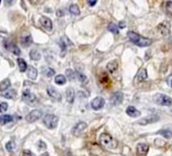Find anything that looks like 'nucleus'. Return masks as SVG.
Listing matches in <instances>:
<instances>
[{
    "label": "nucleus",
    "instance_id": "nucleus-20",
    "mask_svg": "<svg viewBox=\"0 0 172 156\" xmlns=\"http://www.w3.org/2000/svg\"><path fill=\"white\" fill-rule=\"evenodd\" d=\"M148 77V73H147V70L146 69H141L140 71H139L138 75H137V81L139 82H142V81H145L146 79Z\"/></svg>",
    "mask_w": 172,
    "mask_h": 156
},
{
    "label": "nucleus",
    "instance_id": "nucleus-25",
    "mask_svg": "<svg viewBox=\"0 0 172 156\" xmlns=\"http://www.w3.org/2000/svg\"><path fill=\"white\" fill-rule=\"evenodd\" d=\"M17 63H18L20 72H24V71L27 69V63H25V61L24 60V59L18 58L17 59Z\"/></svg>",
    "mask_w": 172,
    "mask_h": 156
},
{
    "label": "nucleus",
    "instance_id": "nucleus-12",
    "mask_svg": "<svg viewBox=\"0 0 172 156\" xmlns=\"http://www.w3.org/2000/svg\"><path fill=\"white\" fill-rule=\"evenodd\" d=\"M105 104V101L104 99L100 98V96H98V98H95L93 99V101H91V107L93 109H95V111H98V109H101L102 107L104 106Z\"/></svg>",
    "mask_w": 172,
    "mask_h": 156
},
{
    "label": "nucleus",
    "instance_id": "nucleus-42",
    "mask_svg": "<svg viewBox=\"0 0 172 156\" xmlns=\"http://www.w3.org/2000/svg\"><path fill=\"white\" fill-rule=\"evenodd\" d=\"M13 1H14V0H4L5 4H7V5H10V4H12V3H13Z\"/></svg>",
    "mask_w": 172,
    "mask_h": 156
},
{
    "label": "nucleus",
    "instance_id": "nucleus-45",
    "mask_svg": "<svg viewBox=\"0 0 172 156\" xmlns=\"http://www.w3.org/2000/svg\"><path fill=\"white\" fill-rule=\"evenodd\" d=\"M0 3H1V0H0Z\"/></svg>",
    "mask_w": 172,
    "mask_h": 156
},
{
    "label": "nucleus",
    "instance_id": "nucleus-33",
    "mask_svg": "<svg viewBox=\"0 0 172 156\" xmlns=\"http://www.w3.org/2000/svg\"><path fill=\"white\" fill-rule=\"evenodd\" d=\"M165 9H166V12H167L169 15H171V16H172V2L171 1L166 2Z\"/></svg>",
    "mask_w": 172,
    "mask_h": 156
},
{
    "label": "nucleus",
    "instance_id": "nucleus-4",
    "mask_svg": "<svg viewBox=\"0 0 172 156\" xmlns=\"http://www.w3.org/2000/svg\"><path fill=\"white\" fill-rule=\"evenodd\" d=\"M58 122H59L58 117L54 116V115H47V116L44 118V124L49 129H55L58 126Z\"/></svg>",
    "mask_w": 172,
    "mask_h": 156
},
{
    "label": "nucleus",
    "instance_id": "nucleus-6",
    "mask_svg": "<svg viewBox=\"0 0 172 156\" xmlns=\"http://www.w3.org/2000/svg\"><path fill=\"white\" fill-rule=\"evenodd\" d=\"M160 120V117L157 116V115H149L148 117H145L143 119H141L140 121L138 122V124L140 125H149V124H153V123H156Z\"/></svg>",
    "mask_w": 172,
    "mask_h": 156
},
{
    "label": "nucleus",
    "instance_id": "nucleus-37",
    "mask_svg": "<svg viewBox=\"0 0 172 156\" xmlns=\"http://www.w3.org/2000/svg\"><path fill=\"white\" fill-rule=\"evenodd\" d=\"M7 109H8V104H7L6 103H1V104H0V112H6Z\"/></svg>",
    "mask_w": 172,
    "mask_h": 156
},
{
    "label": "nucleus",
    "instance_id": "nucleus-28",
    "mask_svg": "<svg viewBox=\"0 0 172 156\" xmlns=\"http://www.w3.org/2000/svg\"><path fill=\"white\" fill-rule=\"evenodd\" d=\"M30 57L32 60L38 61V60H40V59H41V54L38 53L37 50H32V51H30Z\"/></svg>",
    "mask_w": 172,
    "mask_h": 156
},
{
    "label": "nucleus",
    "instance_id": "nucleus-41",
    "mask_svg": "<svg viewBox=\"0 0 172 156\" xmlns=\"http://www.w3.org/2000/svg\"><path fill=\"white\" fill-rule=\"evenodd\" d=\"M24 155H34V153L32 151H30V150H24V153H22Z\"/></svg>",
    "mask_w": 172,
    "mask_h": 156
},
{
    "label": "nucleus",
    "instance_id": "nucleus-13",
    "mask_svg": "<svg viewBox=\"0 0 172 156\" xmlns=\"http://www.w3.org/2000/svg\"><path fill=\"white\" fill-rule=\"evenodd\" d=\"M157 30L160 33L161 35H168L169 33H170V25H169L168 22L164 21L162 24H160L157 27Z\"/></svg>",
    "mask_w": 172,
    "mask_h": 156
},
{
    "label": "nucleus",
    "instance_id": "nucleus-23",
    "mask_svg": "<svg viewBox=\"0 0 172 156\" xmlns=\"http://www.w3.org/2000/svg\"><path fill=\"white\" fill-rule=\"evenodd\" d=\"M32 43V35H25V37L21 38V44H22V46H24V47H29Z\"/></svg>",
    "mask_w": 172,
    "mask_h": 156
},
{
    "label": "nucleus",
    "instance_id": "nucleus-8",
    "mask_svg": "<svg viewBox=\"0 0 172 156\" xmlns=\"http://www.w3.org/2000/svg\"><path fill=\"white\" fill-rule=\"evenodd\" d=\"M86 128H87V124H86V123L79 122L78 124H77L76 126L73 128V131H72V133H73L74 136L78 137V136H80V135H81L84 131H85Z\"/></svg>",
    "mask_w": 172,
    "mask_h": 156
},
{
    "label": "nucleus",
    "instance_id": "nucleus-9",
    "mask_svg": "<svg viewBox=\"0 0 172 156\" xmlns=\"http://www.w3.org/2000/svg\"><path fill=\"white\" fill-rule=\"evenodd\" d=\"M40 24L44 27V29H46V30H48V32H52V30H53V22H52V20L49 18V17L42 16L40 18Z\"/></svg>",
    "mask_w": 172,
    "mask_h": 156
},
{
    "label": "nucleus",
    "instance_id": "nucleus-19",
    "mask_svg": "<svg viewBox=\"0 0 172 156\" xmlns=\"http://www.w3.org/2000/svg\"><path fill=\"white\" fill-rule=\"evenodd\" d=\"M27 76H29V78L32 79V80H35L38 77V70L32 67V66H30V67L27 68Z\"/></svg>",
    "mask_w": 172,
    "mask_h": 156
},
{
    "label": "nucleus",
    "instance_id": "nucleus-5",
    "mask_svg": "<svg viewBox=\"0 0 172 156\" xmlns=\"http://www.w3.org/2000/svg\"><path fill=\"white\" fill-rule=\"evenodd\" d=\"M22 99L25 101L27 104H29L30 106H34V104L37 103V98H35V94H32L29 89H25L22 93Z\"/></svg>",
    "mask_w": 172,
    "mask_h": 156
},
{
    "label": "nucleus",
    "instance_id": "nucleus-38",
    "mask_svg": "<svg viewBox=\"0 0 172 156\" xmlns=\"http://www.w3.org/2000/svg\"><path fill=\"white\" fill-rule=\"evenodd\" d=\"M38 148H41V149H46V148H47V145H46L45 142L40 141L38 142Z\"/></svg>",
    "mask_w": 172,
    "mask_h": 156
},
{
    "label": "nucleus",
    "instance_id": "nucleus-43",
    "mask_svg": "<svg viewBox=\"0 0 172 156\" xmlns=\"http://www.w3.org/2000/svg\"><path fill=\"white\" fill-rule=\"evenodd\" d=\"M119 27H120V29H125V22H124V21H120V24H119Z\"/></svg>",
    "mask_w": 172,
    "mask_h": 156
},
{
    "label": "nucleus",
    "instance_id": "nucleus-10",
    "mask_svg": "<svg viewBox=\"0 0 172 156\" xmlns=\"http://www.w3.org/2000/svg\"><path fill=\"white\" fill-rule=\"evenodd\" d=\"M124 101V94L122 92H115L110 96V104L112 106H119Z\"/></svg>",
    "mask_w": 172,
    "mask_h": 156
},
{
    "label": "nucleus",
    "instance_id": "nucleus-21",
    "mask_svg": "<svg viewBox=\"0 0 172 156\" xmlns=\"http://www.w3.org/2000/svg\"><path fill=\"white\" fill-rule=\"evenodd\" d=\"M12 121H13V117L10 116V115H2V116H0V125L1 126L8 124V123Z\"/></svg>",
    "mask_w": 172,
    "mask_h": 156
},
{
    "label": "nucleus",
    "instance_id": "nucleus-14",
    "mask_svg": "<svg viewBox=\"0 0 172 156\" xmlns=\"http://www.w3.org/2000/svg\"><path fill=\"white\" fill-rule=\"evenodd\" d=\"M47 92L49 94V96H51L52 98L56 99V101H61L62 96H61V93L59 92L58 90H56L53 86H49L48 89H47Z\"/></svg>",
    "mask_w": 172,
    "mask_h": 156
},
{
    "label": "nucleus",
    "instance_id": "nucleus-32",
    "mask_svg": "<svg viewBox=\"0 0 172 156\" xmlns=\"http://www.w3.org/2000/svg\"><path fill=\"white\" fill-rule=\"evenodd\" d=\"M76 75H77V77H78V80L80 81V82H82V83H86L87 82V77L82 72H79V71H77Z\"/></svg>",
    "mask_w": 172,
    "mask_h": 156
},
{
    "label": "nucleus",
    "instance_id": "nucleus-36",
    "mask_svg": "<svg viewBox=\"0 0 172 156\" xmlns=\"http://www.w3.org/2000/svg\"><path fill=\"white\" fill-rule=\"evenodd\" d=\"M59 44H60V47H61V50H62V55H64V53L66 52V48H67V46H66V43H65V41L61 39L60 40V42H59Z\"/></svg>",
    "mask_w": 172,
    "mask_h": 156
},
{
    "label": "nucleus",
    "instance_id": "nucleus-15",
    "mask_svg": "<svg viewBox=\"0 0 172 156\" xmlns=\"http://www.w3.org/2000/svg\"><path fill=\"white\" fill-rule=\"evenodd\" d=\"M125 112H127L128 116L132 118H138L141 116V112L138 111L135 106H128L127 109H125Z\"/></svg>",
    "mask_w": 172,
    "mask_h": 156
},
{
    "label": "nucleus",
    "instance_id": "nucleus-22",
    "mask_svg": "<svg viewBox=\"0 0 172 156\" xmlns=\"http://www.w3.org/2000/svg\"><path fill=\"white\" fill-rule=\"evenodd\" d=\"M117 67H119V64H117V61H111L106 65V70L109 73H114V71H117Z\"/></svg>",
    "mask_w": 172,
    "mask_h": 156
},
{
    "label": "nucleus",
    "instance_id": "nucleus-7",
    "mask_svg": "<svg viewBox=\"0 0 172 156\" xmlns=\"http://www.w3.org/2000/svg\"><path fill=\"white\" fill-rule=\"evenodd\" d=\"M43 112L40 109H34L32 112H30L27 117H25V120H27L29 123H34L35 121H38V119L42 118Z\"/></svg>",
    "mask_w": 172,
    "mask_h": 156
},
{
    "label": "nucleus",
    "instance_id": "nucleus-35",
    "mask_svg": "<svg viewBox=\"0 0 172 156\" xmlns=\"http://www.w3.org/2000/svg\"><path fill=\"white\" fill-rule=\"evenodd\" d=\"M5 147H6V149H7V151H9V152H12L14 150V143L12 142V141H9L8 143H7L6 145H5Z\"/></svg>",
    "mask_w": 172,
    "mask_h": 156
},
{
    "label": "nucleus",
    "instance_id": "nucleus-31",
    "mask_svg": "<svg viewBox=\"0 0 172 156\" xmlns=\"http://www.w3.org/2000/svg\"><path fill=\"white\" fill-rule=\"evenodd\" d=\"M107 29H109V32H111L112 34H114V35L119 34V27H117L115 24H109V27H107Z\"/></svg>",
    "mask_w": 172,
    "mask_h": 156
},
{
    "label": "nucleus",
    "instance_id": "nucleus-29",
    "mask_svg": "<svg viewBox=\"0 0 172 156\" xmlns=\"http://www.w3.org/2000/svg\"><path fill=\"white\" fill-rule=\"evenodd\" d=\"M160 135H162V136L164 138H166V139H170V138H172V132L170 131V130H161V131L158 132Z\"/></svg>",
    "mask_w": 172,
    "mask_h": 156
},
{
    "label": "nucleus",
    "instance_id": "nucleus-39",
    "mask_svg": "<svg viewBox=\"0 0 172 156\" xmlns=\"http://www.w3.org/2000/svg\"><path fill=\"white\" fill-rule=\"evenodd\" d=\"M97 0H87V3H88L90 6H94V5L96 4Z\"/></svg>",
    "mask_w": 172,
    "mask_h": 156
},
{
    "label": "nucleus",
    "instance_id": "nucleus-26",
    "mask_svg": "<svg viewBox=\"0 0 172 156\" xmlns=\"http://www.w3.org/2000/svg\"><path fill=\"white\" fill-rule=\"evenodd\" d=\"M69 11H70V13L73 14V15L80 14V9H79V7L77 4H72L71 6L69 7Z\"/></svg>",
    "mask_w": 172,
    "mask_h": 156
},
{
    "label": "nucleus",
    "instance_id": "nucleus-27",
    "mask_svg": "<svg viewBox=\"0 0 172 156\" xmlns=\"http://www.w3.org/2000/svg\"><path fill=\"white\" fill-rule=\"evenodd\" d=\"M55 82L56 84H58V85H63V84L66 83V77L64 75H57L55 77Z\"/></svg>",
    "mask_w": 172,
    "mask_h": 156
},
{
    "label": "nucleus",
    "instance_id": "nucleus-30",
    "mask_svg": "<svg viewBox=\"0 0 172 156\" xmlns=\"http://www.w3.org/2000/svg\"><path fill=\"white\" fill-rule=\"evenodd\" d=\"M44 71V75H46L47 77H52V76L55 75V70L52 68H44L43 69Z\"/></svg>",
    "mask_w": 172,
    "mask_h": 156
},
{
    "label": "nucleus",
    "instance_id": "nucleus-3",
    "mask_svg": "<svg viewBox=\"0 0 172 156\" xmlns=\"http://www.w3.org/2000/svg\"><path fill=\"white\" fill-rule=\"evenodd\" d=\"M154 101L155 104H159V106H170L172 104V98H169L166 94L162 93H157L154 95Z\"/></svg>",
    "mask_w": 172,
    "mask_h": 156
},
{
    "label": "nucleus",
    "instance_id": "nucleus-16",
    "mask_svg": "<svg viewBox=\"0 0 172 156\" xmlns=\"http://www.w3.org/2000/svg\"><path fill=\"white\" fill-rule=\"evenodd\" d=\"M1 96L4 98H8V99H12L16 96V91L14 89H6V90L2 91L1 93Z\"/></svg>",
    "mask_w": 172,
    "mask_h": 156
},
{
    "label": "nucleus",
    "instance_id": "nucleus-34",
    "mask_svg": "<svg viewBox=\"0 0 172 156\" xmlns=\"http://www.w3.org/2000/svg\"><path fill=\"white\" fill-rule=\"evenodd\" d=\"M66 76H67L69 80H73L74 77H75V73H74V71H72L71 69H67V70H66Z\"/></svg>",
    "mask_w": 172,
    "mask_h": 156
},
{
    "label": "nucleus",
    "instance_id": "nucleus-40",
    "mask_svg": "<svg viewBox=\"0 0 172 156\" xmlns=\"http://www.w3.org/2000/svg\"><path fill=\"white\" fill-rule=\"evenodd\" d=\"M167 83H168L169 86H171V87H172V74L167 78Z\"/></svg>",
    "mask_w": 172,
    "mask_h": 156
},
{
    "label": "nucleus",
    "instance_id": "nucleus-18",
    "mask_svg": "<svg viewBox=\"0 0 172 156\" xmlns=\"http://www.w3.org/2000/svg\"><path fill=\"white\" fill-rule=\"evenodd\" d=\"M66 99L69 104H73L74 99H75V92H74V89L69 87L67 90H66Z\"/></svg>",
    "mask_w": 172,
    "mask_h": 156
},
{
    "label": "nucleus",
    "instance_id": "nucleus-2",
    "mask_svg": "<svg viewBox=\"0 0 172 156\" xmlns=\"http://www.w3.org/2000/svg\"><path fill=\"white\" fill-rule=\"evenodd\" d=\"M99 143H100L103 147L107 148V149H114V148H117V140H114L110 135L106 134V133H103V134L100 135V137H99Z\"/></svg>",
    "mask_w": 172,
    "mask_h": 156
},
{
    "label": "nucleus",
    "instance_id": "nucleus-46",
    "mask_svg": "<svg viewBox=\"0 0 172 156\" xmlns=\"http://www.w3.org/2000/svg\"><path fill=\"white\" fill-rule=\"evenodd\" d=\"M171 112H172V109H171Z\"/></svg>",
    "mask_w": 172,
    "mask_h": 156
},
{
    "label": "nucleus",
    "instance_id": "nucleus-44",
    "mask_svg": "<svg viewBox=\"0 0 172 156\" xmlns=\"http://www.w3.org/2000/svg\"><path fill=\"white\" fill-rule=\"evenodd\" d=\"M57 15H58V16H63V15H64V13H63V11H62V10H58V11H57Z\"/></svg>",
    "mask_w": 172,
    "mask_h": 156
},
{
    "label": "nucleus",
    "instance_id": "nucleus-24",
    "mask_svg": "<svg viewBox=\"0 0 172 156\" xmlns=\"http://www.w3.org/2000/svg\"><path fill=\"white\" fill-rule=\"evenodd\" d=\"M10 85H11V82H10L9 79H5V80H3L1 83H0V91L2 92V91L8 89L10 87Z\"/></svg>",
    "mask_w": 172,
    "mask_h": 156
},
{
    "label": "nucleus",
    "instance_id": "nucleus-11",
    "mask_svg": "<svg viewBox=\"0 0 172 156\" xmlns=\"http://www.w3.org/2000/svg\"><path fill=\"white\" fill-rule=\"evenodd\" d=\"M4 47L6 48L7 50H9L10 52L11 53H13V54H15V55H17L18 56L19 54H20V50H19V48L17 47L16 45L15 44H12L11 42H10L9 40H6V41H4Z\"/></svg>",
    "mask_w": 172,
    "mask_h": 156
},
{
    "label": "nucleus",
    "instance_id": "nucleus-17",
    "mask_svg": "<svg viewBox=\"0 0 172 156\" xmlns=\"http://www.w3.org/2000/svg\"><path fill=\"white\" fill-rule=\"evenodd\" d=\"M148 151H149V146L147 144H139L138 145V147H137L138 155L145 156L148 154Z\"/></svg>",
    "mask_w": 172,
    "mask_h": 156
},
{
    "label": "nucleus",
    "instance_id": "nucleus-1",
    "mask_svg": "<svg viewBox=\"0 0 172 156\" xmlns=\"http://www.w3.org/2000/svg\"><path fill=\"white\" fill-rule=\"evenodd\" d=\"M128 37L131 40V42L134 43L135 45L139 46V47H149L150 45H152L153 41L151 39H147L144 38L142 35L136 34L134 32H129L128 33Z\"/></svg>",
    "mask_w": 172,
    "mask_h": 156
}]
</instances>
